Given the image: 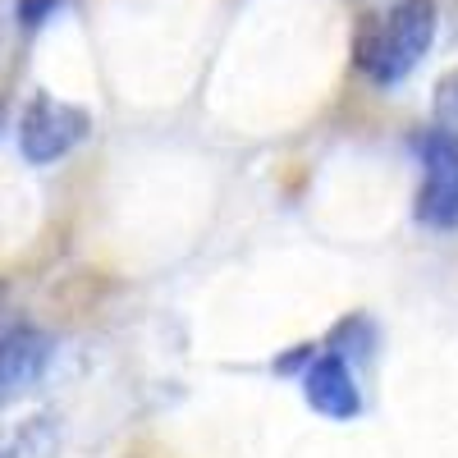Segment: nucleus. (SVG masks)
I'll use <instances>...</instances> for the list:
<instances>
[{"label":"nucleus","mask_w":458,"mask_h":458,"mask_svg":"<svg viewBox=\"0 0 458 458\" xmlns=\"http://www.w3.org/2000/svg\"><path fill=\"white\" fill-rule=\"evenodd\" d=\"M51 362V339L37 326H10L0 330V408L23 399Z\"/></svg>","instance_id":"nucleus-4"},{"label":"nucleus","mask_w":458,"mask_h":458,"mask_svg":"<svg viewBox=\"0 0 458 458\" xmlns=\"http://www.w3.org/2000/svg\"><path fill=\"white\" fill-rule=\"evenodd\" d=\"M92 129V114L83 106H69L60 97H32L23 120H19V147L32 165H51L60 157H69Z\"/></svg>","instance_id":"nucleus-2"},{"label":"nucleus","mask_w":458,"mask_h":458,"mask_svg":"<svg viewBox=\"0 0 458 458\" xmlns=\"http://www.w3.org/2000/svg\"><path fill=\"white\" fill-rule=\"evenodd\" d=\"M417 161H422L417 220L431 229H454L458 225V138L431 129L417 142Z\"/></svg>","instance_id":"nucleus-3"},{"label":"nucleus","mask_w":458,"mask_h":458,"mask_svg":"<svg viewBox=\"0 0 458 458\" xmlns=\"http://www.w3.org/2000/svg\"><path fill=\"white\" fill-rule=\"evenodd\" d=\"M431 120L440 133L458 138V69L440 73V83H436V97H431Z\"/></svg>","instance_id":"nucleus-6"},{"label":"nucleus","mask_w":458,"mask_h":458,"mask_svg":"<svg viewBox=\"0 0 458 458\" xmlns=\"http://www.w3.org/2000/svg\"><path fill=\"white\" fill-rule=\"evenodd\" d=\"M431 42H436V0H399L394 10L358 28L353 60L371 83L394 88L422 64Z\"/></svg>","instance_id":"nucleus-1"},{"label":"nucleus","mask_w":458,"mask_h":458,"mask_svg":"<svg viewBox=\"0 0 458 458\" xmlns=\"http://www.w3.org/2000/svg\"><path fill=\"white\" fill-rule=\"evenodd\" d=\"M51 5H60V0H23V10H19V14H23V23L32 28V23H42V19H47Z\"/></svg>","instance_id":"nucleus-7"},{"label":"nucleus","mask_w":458,"mask_h":458,"mask_svg":"<svg viewBox=\"0 0 458 458\" xmlns=\"http://www.w3.org/2000/svg\"><path fill=\"white\" fill-rule=\"evenodd\" d=\"M302 394H308V403L330 417V422H349V417L362 412V394H358V380L349 371V362H344V353H321L312 358V367L302 371Z\"/></svg>","instance_id":"nucleus-5"}]
</instances>
